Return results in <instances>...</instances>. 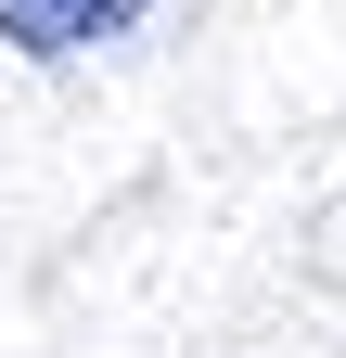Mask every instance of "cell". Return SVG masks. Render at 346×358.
<instances>
[{
  "instance_id": "obj_1",
  "label": "cell",
  "mask_w": 346,
  "mask_h": 358,
  "mask_svg": "<svg viewBox=\"0 0 346 358\" xmlns=\"http://www.w3.org/2000/svg\"><path fill=\"white\" fill-rule=\"evenodd\" d=\"M141 26V0H0V38H13V52H90V38H128Z\"/></svg>"
}]
</instances>
